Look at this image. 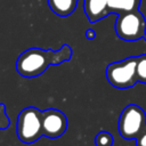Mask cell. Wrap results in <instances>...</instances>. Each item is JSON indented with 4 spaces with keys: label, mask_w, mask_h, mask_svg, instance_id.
I'll return each instance as SVG.
<instances>
[{
    "label": "cell",
    "mask_w": 146,
    "mask_h": 146,
    "mask_svg": "<svg viewBox=\"0 0 146 146\" xmlns=\"http://www.w3.org/2000/svg\"><path fill=\"white\" fill-rule=\"evenodd\" d=\"M72 49L68 44H63L60 49L30 48L24 50L16 60V71L23 78H35L41 75L50 65H59L70 60Z\"/></svg>",
    "instance_id": "6da1fadb"
},
{
    "label": "cell",
    "mask_w": 146,
    "mask_h": 146,
    "mask_svg": "<svg viewBox=\"0 0 146 146\" xmlns=\"http://www.w3.org/2000/svg\"><path fill=\"white\" fill-rule=\"evenodd\" d=\"M16 133L24 144H32L43 136L42 112L33 106L21 111L16 121Z\"/></svg>",
    "instance_id": "7a4b0ae2"
},
{
    "label": "cell",
    "mask_w": 146,
    "mask_h": 146,
    "mask_svg": "<svg viewBox=\"0 0 146 146\" xmlns=\"http://www.w3.org/2000/svg\"><path fill=\"white\" fill-rule=\"evenodd\" d=\"M116 35L124 41H146V19L138 10L122 11L117 14L115 22Z\"/></svg>",
    "instance_id": "3957f363"
},
{
    "label": "cell",
    "mask_w": 146,
    "mask_h": 146,
    "mask_svg": "<svg viewBox=\"0 0 146 146\" xmlns=\"http://www.w3.org/2000/svg\"><path fill=\"white\" fill-rule=\"evenodd\" d=\"M106 79L111 86L117 89H128L138 82L137 56L114 62L106 67Z\"/></svg>",
    "instance_id": "277c9868"
},
{
    "label": "cell",
    "mask_w": 146,
    "mask_h": 146,
    "mask_svg": "<svg viewBox=\"0 0 146 146\" xmlns=\"http://www.w3.org/2000/svg\"><path fill=\"white\" fill-rule=\"evenodd\" d=\"M146 129V113L136 105L130 104L123 108L119 117V133L123 139H135Z\"/></svg>",
    "instance_id": "5b68a950"
},
{
    "label": "cell",
    "mask_w": 146,
    "mask_h": 146,
    "mask_svg": "<svg viewBox=\"0 0 146 146\" xmlns=\"http://www.w3.org/2000/svg\"><path fill=\"white\" fill-rule=\"evenodd\" d=\"M67 129L66 115L56 108H48L42 112V132L50 139L59 138Z\"/></svg>",
    "instance_id": "8992f818"
},
{
    "label": "cell",
    "mask_w": 146,
    "mask_h": 146,
    "mask_svg": "<svg viewBox=\"0 0 146 146\" xmlns=\"http://www.w3.org/2000/svg\"><path fill=\"white\" fill-rule=\"evenodd\" d=\"M83 9L90 23L107 16V0H83Z\"/></svg>",
    "instance_id": "52a82bcc"
},
{
    "label": "cell",
    "mask_w": 146,
    "mask_h": 146,
    "mask_svg": "<svg viewBox=\"0 0 146 146\" xmlns=\"http://www.w3.org/2000/svg\"><path fill=\"white\" fill-rule=\"evenodd\" d=\"M78 1L79 0H48V5L57 16L67 17L75 10Z\"/></svg>",
    "instance_id": "ba28073f"
},
{
    "label": "cell",
    "mask_w": 146,
    "mask_h": 146,
    "mask_svg": "<svg viewBox=\"0 0 146 146\" xmlns=\"http://www.w3.org/2000/svg\"><path fill=\"white\" fill-rule=\"evenodd\" d=\"M141 0H107V15L131 11L139 8Z\"/></svg>",
    "instance_id": "9c48e42d"
},
{
    "label": "cell",
    "mask_w": 146,
    "mask_h": 146,
    "mask_svg": "<svg viewBox=\"0 0 146 146\" xmlns=\"http://www.w3.org/2000/svg\"><path fill=\"white\" fill-rule=\"evenodd\" d=\"M137 78L138 82L146 84V54L137 56Z\"/></svg>",
    "instance_id": "30bf717a"
},
{
    "label": "cell",
    "mask_w": 146,
    "mask_h": 146,
    "mask_svg": "<svg viewBox=\"0 0 146 146\" xmlns=\"http://www.w3.org/2000/svg\"><path fill=\"white\" fill-rule=\"evenodd\" d=\"M114 143L113 136L107 131H100L95 137L96 146H112Z\"/></svg>",
    "instance_id": "8fae6325"
},
{
    "label": "cell",
    "mask_w": 146,
    "mask_h": 146,
    "mask_svg": "<svg viewBox=\"0 0 146 146\" xmlns=\"http://www.w3.org/2000/svg\"><path fill=\"white\" fill-rule=\"evenodd\" d=\"M10 120L6 113V106L3 104H0V130H5L9 127Z\"/></svg>",
    "instance_id": "7c38bea8"
},
{
    "label": "cell",
    "mask_w": 146,
    "mask_h": 146,
    "mask_svg": "<svg viewBox=\"0 0 146 146\" xmlns=\"http://www.w3.org/2000/svg\"><path fill=\"white\" fill-rule=\"evenodd\" d=\"M136 145L137 146H146V129L136 138Z\"/></svg>",
    "instance_id": "4fadbf2b"
},
{
    "label": "cell",
    "mask_w": 146,
    "mask_h": 146,
    "mask_svg": "<svg viewBox=\"0 0 146 146\" xmlns=\"http://www.w3.org/2000/svg\"><path fill=\"white\" fill-rule=\"evenodd\" d=\"M86 36H87V39H88V40H94V39H95V36H96V32H95L94 30L89 29V30H87V31H86Z\"/></svg>",
    "instance_id": "5bb4252c"
}]
</instances>
